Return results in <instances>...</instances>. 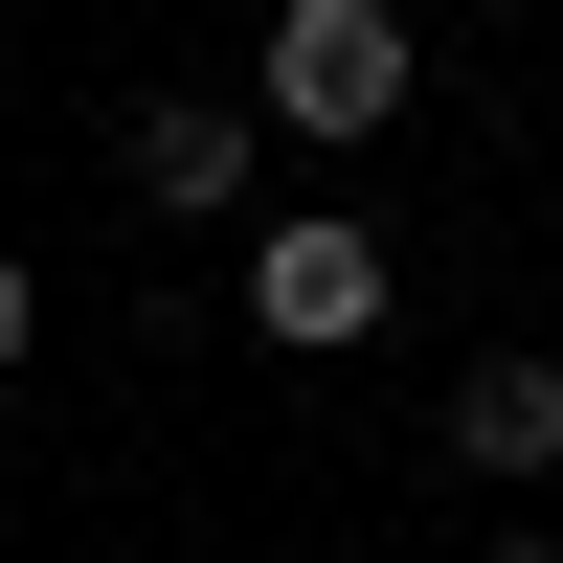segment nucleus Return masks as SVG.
I'll return each mask as SVG.
<instances>
[{"label": "nucleus", "instance_id": "nucleus-1", "mask_svg": "<svg viewBox=\"0 0 563 563\" xmlns=\"http://www.w3.org/2000/svg\"><path fill=\"white\" fill-rule=\"evenodd\" d=\"M249 90H271L294 135H384V113H406V23H384V0H294Z\"/></svg>", "mask_w": 563, "mask_h": 563}, {"label": "nucleus", "instance_id": "nucleus-2", "mask_svg": "<svg viewBox=\"0 0 563 563\" xmlns=\"http://www.w3.org/2000/svg\"><path fill=\"white\" fill-rule=\"evenodd\" d=\"M249 316H271L294 361H339V339H384V249H361L339 203H316V225H271V249H249Z\"/></svg>", "mask_w": 563, "mask_h": 563}, {"label": "nucleus", "instance_id": "nucleus-3", "mask_svg": "<svg viewBox=\"0 0 563 563\" xmlns=\"http://www.w3.org/2000/svg\"><path fill=\"white\" fill-rule=\"evenodd\" d=\"M135 203H249V113H225V90H158V113H135Z\"/></svg>", "mask_w": 563, "mask_h": 563}, {"label": "nucleus", "instance_id": "nucleus-4", "mask_svg": "<svg viewBox=\"0 0 563 563\" xmlns=\"http://www.w3.org/2000/svg\"><path fill=\"white\" fill-rule=\"evenodd\" d=\"M451 451H474V474L519 496L541 451H563V361H474V384H451Z\"/></svg>", "mask_w": 563, "mask_h": 563}, {"label": "nucleus", "instance_id": "nucleus-5", "mask_svg": "<svg viewBox=\"0 0 563 563\" xmlns=\"http://www.w3.org/2000/svg\"><path fill=\"white\" fill-rule=\"evenodd\" d=\"M23 339H45V271H23V249H0V361H23Z\"/></svg>", "mask_w": 563, "mask_h": 563}, {"label": "nucleus", "instance_id": "nucleus-6", "mask_svg": "<svg viewBox=\"0 0 563 563\" xmlns=\"http://www.w3.org/2000/svg\"><path fill=\"white\" fill-rule=\"evenodd\" d=\"M474 563H563V541H474Z\"/></svg>", "mask_w": 563, "mask_h": 563}]
</instances>
